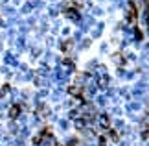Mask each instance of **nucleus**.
Listing matches in <instances>:
<instances>
[{"mask_svg":"<svg viewBox=\"0 0 149 146\" xmlns=\"http://www.w3.org/2000/svg\"><path fill=\"white\" fill-rule=\"evenodd\" d=\"M19 113H20V106H13L9 109V118H17Z\"/></svg>","mask_w":149,"mask_h":146,"instance_id":"nucleus-1","label":"nucleus"}]
</instances>
